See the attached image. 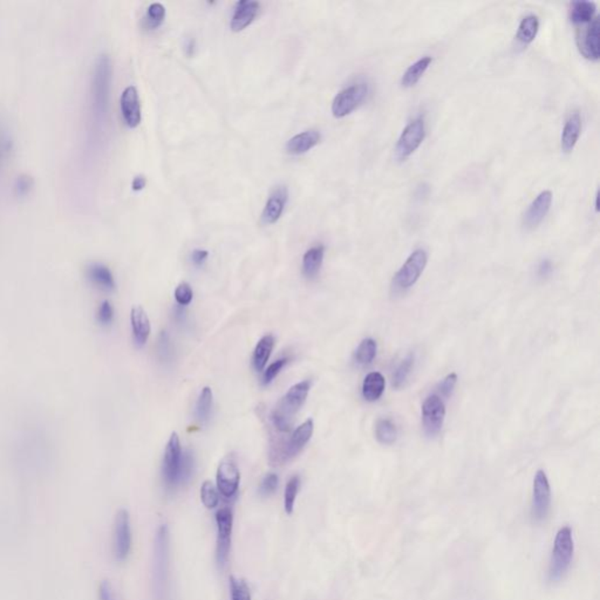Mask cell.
<instances>
[{
    "label": "cell",
    "instance_id": "21",
    "mask_svg": "<svg viewBox=\"0 0 600 600\" xmlns=\"http://www.w3.org/2000/svg\"><path fill=\"white\" fill-rule=\"evenodd\" d=\"M131 332L136 348H141L147 344L152 326L148 315L141 306H134L131 312Z\"/></svg>",
    "mask_w": 600,
    "mask_h": 600
},
{
    "label": "cell",
    "instance_id": "16",
    "mask_svg": "<svg viewBox=\"0 0 600 600\" xmlns=\"http://www.w3.org/2000/svg\"><path fill=\"white\" fill-rule=\"evenodd\" d=\"M600 24L599 17H596L592 22L586 25V29L582 32L577 33V45L579 52L585 58L597 62L600 57Z\"/></svg>",
    "mask_w": 600,
    "mask_h": 600
},
{
    "label": "cell",
    "instance_id": "47",
    "mask_svg": "<svg viewBox=\"0 0 600 600\" xmlns=\"http://www.w3.org/2000/svg\"><path fill=\"white\" fill-rule=\"evenodd\" d=\"M209 257V252L206 250L196 249L192 252V262L196 266H202Z\"/></svg>",
    "mask_w": 600,
    "mask_h": 600
},
{
    "label": "cell",
    "instance_id": "43",
    "mask_svg": "<svg viewBox=\"0 0 600 600\" xmlns=\"http://www.w3.org/2000/svg\"><path fill=\"white\" fill-rule=\"evenodd\" d=\"M279 485L278 475L270 473L265 475V478L262 481L261 487H259V494L264 497L272 495L277 490Z\"/></svg>",
    "mask_w": 600,
    "mask_h": 600
},
{
    "label": "cell",
    "instance_id": "13",
    "mask_svg": "<svg viewBox=\"0 0 600 600\" xmlns=\"http://www.w3.org/2000/svg\"><path fill=\"white\" fill-rule=\"evenodd\" d=\"M551 506V488L544 470H538L534 478L531 516L536 522H542L549 515Z\"/></svg>",
    "mask_w": 600,
    "mask_h": 600
},
{
    "label": "cell",
    "instance_id": "27",
    "mask_svg": "<svg viewBox=\"0 0 600 600\" xmlns=\"http://www.w3.org/2000/svg\"><path fill=\"white\" fill-rule=\"evenodd\" d=\"M385 386H386V381L381 373H369L362 383V397L366 401H378L383 397Z\"/></svg>",
    "mask_w": 600,
    "mask_h": 600
},
{
    "label": "cell",
    "instance_id": "35",
    "mask_svg": "<svg viewBox=\"0 0 600 600\" xmlns=\"http://www.w3.org/2000/svg\"><path fill=\"white\" fill-rule=\"evenodd\" d=\"M166 18V8L159 3H154L147 10L145 17V25L148 29H156L162 25Z\"/></svg>",
    "mask_w": 600,
    "mask_h": 600
},
{
    "label": "cell",
    "instance_id": "14",
    "mask_svg": "<svg viewBox=\"0 0 600 600\" xmlns=\"http://www.w3.org/2000/svg\"><path fill=\"white\" fill-rule=\"evenodd\" d=\"M216 481H217L218 492H221L223 497L230 499L237 495L241 474L234 456L229 455L222 459L217 468Z\"/></svg>",
    "mask_w": 600,
    "mask_h": 600
},
{
    "label": "cell",
    "instance_id": "11",
    "mask_svg": "<svg viewBox=\"0 0 600 600\" xmlns=\"http://www.w3.org/2000/svg\"><path fill=\"white\" fill-rule=\"evenodd\" d=\"M133 536L129 513L124 509L117 511L114 521V538H113V553L117 562L126 561L131 550Z\"/></svg>",
    "mask_w": 600,
    "mask_h": 600
},
{
    "label": "cell",
    "instance_id": "31",
    "mask_svg": "<svg viewBox=\"0 0 600 600\" xmlns=\"http://www.w3.org/2000/svg\"><path fill=\"white\" fill-rule=\"evenodd\" d=\"M378 345L372 338H366L359 344L358 348L355 350V360L358 365L369 366L376 359Z\"/></svg>",
    "mask_w": 600,
    "mask_h": 600
},
{
    "label": "cell",
    "instance_id": "18",
    "mask_svg": "<svg viewBox=\"0 0 600 600\" xmlns=\"http://www.w3.org/2000/svg\"><path fill=\"white\" fill-rule=\"evenodd\" d=\"M121 112L123 119L131 128L138 127L141 122V103L138 97V90L134 86H129L122 92L121 95Z\"/></svg>",
    "mask_w": 600,
    "mask_h": 600
},
{
    "label": "cell",
    "instance_id": "9",
    "mask_svg": "<svg viewBox=\"0 0 600 600\" xmlns=\"http://www.w3.org/2000/svg\"><path fill=\"white\" fill-rule=\"evenodd\" d=\"M369 87L366 83H352L336 95L332 102V114L341 119L355 112L369 95Z\"/></svg>",
    "mask_w": 600,
    "mask_h": 600
},
{
    "label": "cell",
    "instance_id": "12",
    "mask_svg": "<svg viewBox=\"0 0 600 600\" xmlns=\"http://www.w3.org/2000/svg\"><path fill=\"white\" fill-rule=\"evenodd\" d=\"M445 417V405L438 394L427 397L422 405L423 429L428 436L434 438L441 431Z\"/></svg>",
    "mask_w": 600,
    "mask_h": 600
},
{
    "label": "cell",
    "instance_id": "48",
    "mask_svg": "<svg viewBox=\"0 0 600 600\" xmlns=\"http://www.w3.org/2000/svg\"><path fill=\"white\" fill-rule=\"evenodd\" d=\"M8 149H10V140H8V135L5 131L0 129V166L3 164V161L8 154Z\"/></svg>",
    "mask_w": 600,
    "mask_h": 600
},
{
    "label": "cell",
    "instance_id": "3",
    "mask_svg": "<svg viewBox=\"0 0 600 600\" xmlns=\"http://www.w3.org/2000/svg\"><path fill=\"white\" fill-rule=\"evenodd\" d=\"M112 78V66L108 55L99 57L94 66L92 83V114L98 121L105 119L108 106L109 87Z\"/></svg>",
    "mask_w": 600,
    "mask_h": 600
},
{
    "label": "cell",
    "instance_id": "29",
    "mask_svg": "<svg viewBox=\"0 0 600 600\" xmlns=\"http://www.w3.org/2000/svg\"><path fill=\"white\" fill-rule=\"evenodd\" d=\"M539 31V18L536 15H525L518 26L516 38L522 45L531 44Z\"/></svg>",
    "mask_w": 600,
    "mask_h": 600
},
{
    "label": "cell",
    "instance_id": "51",
    "mask_svg": "<svg viewBox=\"0 0 600 600\" xmlns=\"http://www.w3.org/2000/svg\"><path fill=\"white\" fill-rule=\"evenodd\" d=\"M194 48H195V45H194V41H192V40H190V41H189V45H188V50H189L188 55H192V53H194Z\"/></svg>",
    "mask_w": 600,
    "mask_h": 600
},
{
    "label": "cell",
    "instance_id": "26",
    "mask_svg": "<svg viewBox=\"0 0 600 600\" xmlns=\"http://www.w3.org/2000/svg\"><path fill=\"white\" fill-rule=\"evenodd\" d=\"M325 248L322 245H315L308 249L303 257V273L308 279H313L318 276L324 261Z\"/></svg>",
    "mask_w": 600,
    "mask_h": 600
},
{
    "label": "cell",
    "instance_id": "17",
    "mask_svg": "<svg viewBox=\"0 0 600 600\" xmlns=\"http://www.w3.org/2000/svg\"><path fill=\"white\" fill-rule=\"evenodd\" d=\"M289 199V190L285 185H278L269 196L264 210L262 213V222L266 225L275 224L282 217Z\"/></svg>",
    "mask_w": 600,
    "mask_h": 600
},
{
    "label": "cell",
    "instance_id": "46",
    "mask_svg": "<svg viewBox=\"0 0 600 600\" xmlns=\"http://www.w3.org/2000/svg\"><path fill=\"white\" fill-rule=\"evenodd\" d=\"M552 271V262L550 261V259H543L539 263L538 269H537V275H538L539 278H548V277L551 276Z\"/></svg>",
    "mask_w": 600,
    "mask_h": 600
},
{
    "label": "cell",
    "instance_id": "49",
    "mask_svg": "<svg viewBox=\"0 0 600 600\" xmlns=\"http://www.w3.org/2000/svg\"><path fill=\"white\" fill-rule=\"evenodd\" d=\"M174 318L178 324H185L187 315H185V310L183 306L178 305L174 310Z\"/></svg>",
    "mask_w": 600,
    "mask_h": 600
},
{
    "label": "cell",
    "instance_id": "44",
    "mask_svg": "<svg viewBox=\"0 0 600 600\" xmlns=\"http://www.w3.org/2000/svg\"><path fill=\"white\" fill-rule=\"evenodd\" d=\"M456 383H457V374L456 373H450L448 376H445L443 381L440 383V386H438V391H440V397H443V398H449L450 395H452V392H454V388H455Z\"/></svg>",
    "mask_w": 600,
    "mask_h": 600
},
{
    "label": "cell",
    "instance_id": "1",
    "mask_svg": "<svg viewBox=\"0 0 600 600\" xmlns=\"http://www.w3.org/2000/svg\"><path fill=\"white\" fill-rule=\"evenodd\" d=\"M152 597L154 600H171L170 534L166 524H162L157 529L154 541Z\"/></svg>",
    "mask_w": 600,
    "mask_h": 600
},
{
    "label": "cell",
    "instance_id": "41",
    "mask_svg": "<svg viewBox=\"0 0 600 600\" xmlns=\"http://www.w3.org/2000/svg\"><path fill=\"white\" fill-rule=\"evenodd\" d=\"M289 359L282 358L278 359L277 362H272L271 365L269 366L268 369H265L262 376V385L263 386H269L270 383L275 380L276 376H278L283 367L287 364Z\"/></svg>",
    "mask_w": 600,
    "mask_h": 600
},
{
    "label": "cell",
    "instance_id": "7",
    "mask_svg": "<svg viewBox=\"0 0 600 600\" xmlns=\"http://www.w3.org/2000/svg\"><path fill=\"white\" fill-rule=\"evenodd\" d=\"M313 431H315L313 420L308 419L304 423H301L294 431L292 436L289 438V441L284 443L278 452L270 455V461H271L272 464L280 466V464H284V463L294 459L311 440Z\"/></svg>",
    "mask_w": 600,
    "mask_h": 600
},
{
    "label": "cell",
    "instance_id": "22",
    "mask_svg": "<svg viewBox=\"0 0 600 600\" xmlns=\"http://www.w3.org/2000/svg\"><path fill=\"white\" fill-rule=\"evenodd\" d=\"M580 134H582V116L578 112L571 113L565 121L563 131H562V150L566 154L571 152L575 149Z\"/></svg>",
    "mask_w": 600,
    "mask_h": 600
},
{
    "label": "cell",
    "instance_id": "25",
    "mask_svg": "<svg viewBox=\"0 0 600 600\" xmlns=\"http://www.w3.org/2000/svg\"><path fill=\"white\" fill-rule=\"evenodd\" d=\"M273 348H275V336L272 334H266L257 343L252 355V365L255 371L257 372L264 371L265 366L271 357Z\"/></svg>",
    "mask_w": 600,
    "mask_h": 600
},
{
    "label": "cell",
    "instance_id": "45",
    "mask_svg": "<svg viewBox=\"0 0 600 600\" xmlns=\"http://www.w3.org/2000/svg\"><path fill=\"white\" fill-rule=\"evenodd\" d=\"M99 600H115L114 597V591H113L112 585L108 580H102L99 585L98 590Z\"/></svg>",
    "mask_w": 600,
    "mask_h": 600
},
{
    "label": "cell",
    "instance_id": "33",
    "mask_svg": "<svg viewBox=\"0 0 600 600\" xmlns=\"http://www.w3.org/2000/svg\"><path fill=\"white\" fill-rule=\"evenodd\" d=\"M414 362H415V355L410 353L402 360L401 364L398 366V369H395L394 374H393V386L395 388H401L405 385L406 381L410 376V373H412Z\"/></svg>",
    "mask_w": 600,
    "mask_h": 600
},
{
    "label": "cell",
    "instance_id": "36",
    "mask_svg": "<svg viewBox=\"0 0 600 600\" xmlns=\"http://www.w3.org/2000/svg\"><path fill=\"white\" fill-rule=\"evenodd\" d=\"M156 351H157V357L162 362H170L174 357V350H173V344L170 336L166 331H162L159 333L157 338V344H156Z\"/></svg>",
    "mask_w": 600,
    "mask_h": 600
},
{
    "label": "cell",
    "instance_id": "50",
    "mask_svg": "<svg viewBox=\"0 0 600 600\" xmlns=\"http://www.w3.org/2000/svg\"><path fill=\"white\" fill-rule=\"evenodd\" d=\"M145 183H147V181H145V178L143 176H136L134 178V181H133V190L140 192V190L145 188Z\"/></svg>",
    "mask_w": 600,
    "mask_h": 600
},
{
    "label": "cell",
    "instance_id": "6",
    "mask_svg": "<svg viewBox=\"0 0 600 600\" xmlns=\"http://www.w3.org/2000/svg\"><path fill=\"white\" fill-rule=\"evenodd\" d=\"M426 121L422 116L413 119L403 128L395 145L394 156L399 162L406 161L417 150L426 138Z\"/></svg>",
    "mask_w": 600,
    "mask_h": 600
},
{
    "label": "cell",
    "instance_id": "19",
    "mask_svg": "<svg viewBox=\"0 0 600 600\" xmlns=\"http://www.w3.org/2000/svg\"><path fill=\"white\" fill-rule=\"evenodd\" d=\"M86 277L88 282L97 289L106 292H112L115 290V278L107 265L99 262H92L86 266Z\"/></svg>",
    "mask_w": 600,
    "mask_h": 600
},
{
    "label": "cell",
    "instance_id": "24",
    "mask_svg": "<svg viewBox=\"0 0 600 600\" xmlns=\"http://www.w3.org/2000/svg\"><path fill=\"white\" fill-rule=\"evenodd\" d=\"M597 5L593 1H573L570 10V19L576 26H585L596 18Z\"/></svg>",
    "mask_w": 600,
    "mask_h": 600
},
{
    "label": "cell",
    "instance_id": "40",
    "mask_svg": "<svg viewBox=\"0 0 600 600\" xmlns=\"http://www.w3.org/2000/svg\"><path fill=\"white\" fill-rule=\"evenodd\" d=\"M114 308L110 304L109 300H103L101 304L99 305L98 311H97V320L101 326L112 325L114 322Z\"/></svg>",
    "mask_w": 600,
    "mask_h": 600
},
{
    "label": "cell",
    "instance_id": "39",
    "mask_svg": "<svg viewBox=\"0 0 600 600\" xmlns=\"http://www.w3.org/2000/svg\"><path fill=\"white\" fill-rule=\"evenodd\" d=\"M230 594L231 600H251V592L245 580L230 577Z\"/></svg>",
    "mask_w": 600,
    "mask_h": 600
},
{
    "label": "cell",
    "instance_id": "52",
    "mask_svg": "<svg viewBox=\"0 0 600 600\" xmlns=\"http://www.w3.org/2000/svg\"><path fill=\"white\" fill-rule=\"evenodd\" d=\"M598 199H599V197H598V192H597L596 203H594V206H596V211H598V210H599L598 209Z\"/></svg>",
    "mask_w": 600,
    "mask_h": 600
},
{
    "label": "cell",
    "instance_id": "20",
    "mask_svg": "<svg viewBox=\"0 0 600 600\" xmlns=\"http://www.w3.org/2000/svg\"><path fill=\"white\" fill-rule=\"evenodd\" d=\"M261 5L257 1H249V0H242L236 4L234 15H232L231 27L234 32H241L243 29H245L248 26L252 24L253 20L256 19L258 12H259Z\"/></svg>",
    "mask_w": 600,
    "mask_h": 600
},
{
    "label": "cell",
    "instance_id": "15",
    "mask_svg": "<svg viewBox=\"0 0 600 600\" xmlns=\"http://www.w3.org/2000/svg\"><path fill=\"white\" fill-rule=\"evenodd\" d=\"M553 195L550 190H544L536 196L534 201L530 203L528 209L525 210L523 215V227L527 230H535L538 225L544 221L546 215L549 213L550 208L552 204Z\"/></svg>",
    "mask_w": 600,
    "mask_h": 600
},
{
    "label": "cell",
    "instance_id": "10",
    "mask_svg": "<svg viewBox=\"0 0 600 600\" xmlns=\"http://www.w3.org/2000/svg\"><path fill=\"white\" fill-rule=\"evenodd\" d=\"M217 527V545H216V562L221 569L228 563L231 549L232 529H234V513L228 506L221 508L215 516Z\"/></svg>",
    "mask_w": 600,
    "mask_h": 600
},
{
    "label": "cell",
    "instance_id": "34",
    "mask_svg": "<svg viewBox=\"0 0 600 600\" xmlns=\"http://www.w3.org/2000/svg\"><path fill=\"white\" fill-rule=\"evenodd\" d=\"M300 485L301 481L298 475L292 476L286 483L285 492H284V509L287 515H292L294 510V503L300 490Z\"/></svg>",
    "mask_w": 600,
    "mask_h": 600
},
{
    "label": "cell",
    "instance_id": "8",
    "mask_svg": "<svg viewBox=\"0 0 600 600\" xmlns=\"http://www.w3.org/2000/svg\"><path fill=\"white\" fill-rule=\"evenodd\" d=\"M182 447L178 433H173L166 443L162 463V478L166 489L175 490L180 487Z\"/></svg>",
    "mask_w": 600,
    "mask_h": 600
},
{
    "label": "cell",
    "instance_id": "2",
    "mask_svg": "<svg viewBox=\"0 0 600 600\" xmlns=\"http://www.w3.org/2000/svg\"><path fill=\"white\" fill-rule=\"evenodd\" d=\"M311 390V381L304 380L293 385L289 392L279 400L272 412V422L279 431H290L297 413L304 405Z\"/></svg>",
    "mask_w": 600,
    "mask_h": 600
},
{
    "label": "cell",
    "instance_id": "28",
    "mask_svg": "<svg viewBox=\"0 0 600 600\" xmlns=\"http://www.w3.org/2000/svg\"><path fill=\"white\" fill-rule=\"evenodd\" d=\"M431 62H433V58L429 55H424L409 66L401 78L402 87L409 88L415 86L423 74L426 73L427 69H429Z\"/></svg>",
    "mask_w": 600,
    "mask_h": 600
},
{
    "label": "cell",
    "instance_id": "4",
    "mask_svg": "<svg viewBox=\"0 0 600 600\" xmlns=\"http://www.w3.org/2000/svg\"><path fill=\"white\" fill-rule=\"evenodd\" d=\"M575 544L572 538V530L569 527L559 529L557 532L552 555L550 561L549 576L551 580H559L564 577L571 565Z\"/></svg>",
    "mask_w": 600,
    "mask_h": 600
},
{
    "label": "cell",
    "instance_id": "30",
    "mask_svg": "<svg viewBox=\"0 0 600 600\" xmlns=\"http://www.w3.org/2000/svg\"><path fill=\"white\" fill-rule=\"evenodd\" d=\"M376 438L381 445H393L398 438V429L395 423L390 419L378 420L376 424Z\"/></svg>",
    "mask_w": 600,
    "mask_h": 600
},
{
    "label": "cell",
    "instance_id": "38",
    "mask_svg": "<svg viewBox=\"0 0 600 600\" xmlns=\"http://www.w3.org/2000/svg\"><path fill=\"white\" fill-rule=\"evenodd\" d=\"M194 468H195V459L189 449H185L182 452V463L181 473H180V487L188 483L194 474Z\"/></svg>",
    "mask_w": 600,
    "mask_h": 600
},
{
    "label": "cell",
    "instance_id": "5",
    "mask_svg": "<svg viewBox=\"0 0 600 600\" xmlns=\"http://www.w3.org/2000/svg\"><path fill=\"white\" fill-rule=\"evenodd\" d=\"M428 263V253L426 250L416 249L410 253L407 261L393 278V289L395 292H405L415 285Z\"/></svg>",
    "mask_w": 600,
    "mask_h": 600
},
{
    "label": "cell",
    "instance_id": "23",
    "mask_svg": "<svg viewBox=\"0 0 600 600\" xmlns=\"http://www.w3.org/2000/svg\"><path fill=\"white\" fill-rule=\"evenodd\" d=\"M320 138H322V135L318 131L310 129V131H303V133L293 136L287 142L286 152L290 155H303L318 145Z\"/></svg>",
    "mask_w": 600,
    "mask_h": 600
},
{
    "label": "cell",
    "instance_id": "42",
    "mask_svg": "<svg viewBox=\"0 0 600 600\" xmlns=\"http://www.w3.org/2000/svg\"><path fill=\"white\" fill-rule=\"evenodd\" d=\"M192 297L194 293L188 283H181L175 290V300L180 306H188L192 303Z\"/></svg>",
    "mask_w": 600,
    "mask_h": 600
},
{
    "label": "cell",
    "instance_id": "37",
    "mask_svg": "<svg viewBox=\"0 0 600 600\" xmlns=\"http://www.w3.org/2000/svg\"><path fill=\"white\" fill-rule=\"evenodd\" d=\"M201 499L206 509H215L218 506L220 495L213 482L206 481L203 483L201 487Z\"/></svg>",
    "mask_w": 600,
    "mask_h": 600
},
{
    "label": "cell",
    "instance_id": "32",
    "mask_svg": "<svg viewBox=\"0 0 600 600\" xmlns=\"http://www.w3.org/2000/svg\"><path fill=\"white\" fill-rule=\"evenodd\" d=\"M213 394L211 388L204 387L199 394L196 403L195 415L202 424H206L210 420V414L213 409Z\"/></svg>",
    "mask_w": 600,
    "mask_h": 600
}]
</instances>
